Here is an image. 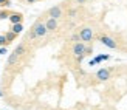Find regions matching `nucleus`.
I'll use <instances>...</instances> for the list:
<instances>
[{
	"label": "nucleus",
	"instance_id": "1",
	"mask_svg": "<svg viewBox=\"0 0 127 110\" xmlns=\"http://www.w3.org/2000/svg\"><path fill=\"white\" fill-rule=\"evenodd\" d=\"M70 2H71V0H65V2L61 3V5L51 6V8H50L47 12H43V17H51V19H58V20H59L62 16H65V14H64V8H65Z\"/></svg>",
	"mask_w": 127,
	"mask_h": 110
},
{
	"label": "nucleus",
	"instance_id": "2",
	"mask_svg": "<svg viewBox=\"0 0 127 110\" xmlns=\"http://www.w3.org/2000/svg\"><path fill=\"white\" fill-rule=\"evenodd\" d=\"M78 34L81 37V42H84V43H92L95 40V31L92 27H81L78 30Z\"/></svg>",
	"mask_w": 127,
	"mask_h": 110
},
{
	"label": "nucleus",
	"instance_id": "3",
	"mask_svg": "<svg viewBox=\"0 0 127 110\" xmlns=\"http://www.w3.org/2000/svg\"><path fill=\"white\" fill-rule=\"evenodd\" d=\"M31 28L34 30L37 39H42V37H45V36L48 34V30H47V25H45V19H43V17H39V19H37Z\"/></svg>",
	"mask_w": 127,
	"mask_h": 110
},
{
	"label": "nucleus",
	"instance_id": "4",
	"mask_svg": "<svg viewBox=\"0 0 127 110\" xmlns=\"http://www.w3.org/2000/svg\"><path fill=\"white\" fill-rule=\"evenodd\" d=\"M98 40L102 43V45H105L107 48H110V50H118V48H119V45L116 43V40H115L112 36L101 34V36H98Z\"/></svg>",
	"mask_w": 127,
	"mask_h": 110
},
{
	"label": "nucleus",
	"instance_id": "5",
	"mask_svg": "<svg viewBox=\"0 0 127 110\" xmlns=\"http://www.w3.org/2000/svg\"><path fill=\"white\" fill-rule=\"evenodd\" d=\"M110 77H112V68H101L96 72V74H95V79L98 82H105V81H109Z\"/></svg>",
	"mask_w": 127,
	"mask_h": 110
},
{
	"label": "nucleus",
	"instance_id": "6",
	"mask_svg": "<svg viewBox=\"0 0 127 110\" xmlns=\"http://www.w3.org/2000/svg\"><path fill=\"white\" fill-rule=\"evenodd\" d=\"M85 51H87V43H84V42H78V43H73L71 45V54L74 57L85 56Z\"/></svg>",
	"mask_w": 127,
	"mask_h": 110
},
{
	"label": "nucleus",
	"instance_id": "7",
	"mask_svg": "<svg viewBox=\"0 0 127 110\" xmlns=\"http://www.w3.org/2000/svg\"><path fill=\"white\" fill-rule=\"evenodd\" d=\"M43 19H45V25H47L48 33H54V31L59 30V20L58 19H51V17H43Z\"/></svg>",
	"mask_w": 127,
	"mask_h": 110
},
{
	"label": "nucleus",
	"instance_id": "8",
	"mask_svg": "<svg viewBox=\"0 0 127 110\" xmlns=\"http://www.w3.org/2000/svg\"><path fill=\"white\" fill-rule=\"evenodd\" d=\"M19 62H20V56H17L14 51H12V53L8 56V61H6V70H8V68H12L14 65H17Z\"/></svg>",
	"mask_w": 127,
	"mask_h": 110
},
{
	"label": "nucleus",
	"instance_id": "9",
	"mask_svg": "<svg viewBox=\"0 0 127 110\" xmlns=\"http://www.w3.org/2000/svg\"><path fill=\"white\" fill-rule=\"evenodd\" d=\"M9 22H11L12 25H16V23H22V22H23V16L20 14V12L11 11V14H9Z\"/></svg>",
	"mask_w": 127,
	"mask_h": 110
},
{
	"label": "nucleus",
	"instance_id": "10",
	"mask_svg": "<svg viewBox=\"0 0 127 110\" xmlns=\"http://www.w3.org/2000/svg\"><path fill=\"white\" fill-rule=\"evenodd\" d=\"M11 31H12V33H16V34H20L22 31H23V25H22V23L12 25V27H11Z\"/></svg>",
	"mask_w": 127,
	"mask_h": 110
},
{
	"label": "nucleus",
	"instance_id": "11",
	"mask_svg": "<svg viewBox=\"0 0 127 110\" xmlns=\"http://www.w3.org/2000/svg\"><path fill=\"white\" fill-rule=\"evenodd\" d=\"M5 36H6V40H8V43H12V40H16V37H17V34L12 33L11 30L8 31V33H5Z\"/></svg>",
	"mask_w": 127,
	"mask_h": 110
},
{
	"label": "nucleus",
	"instance_id": "12",
	"mask_svg": "<svg viewBox=\"0 0 127 110\" xmlns=\"http://www.w3.org/2000/svg\"><path fill=\"white\" fill-rule=\"evenodd\" d=\"M67 16H68L70 19H74L76 16H78V8H68V11H67Z\"/></svg>",
	"mask_w": 127,
	"mask_h": 110
},
{
	"label": "nucleus",
	"instance_id": "13",
	"mask_svg": "<svg viewBox=\"0 0 127 110\" xmlns=\"http://www.w3.org/2000/svg\"><path fill=\"white\" fill-rule=\"evenodd\" d=\"M71 43H78V42H81V37H79V34L78 33H73L71 36H70V39H68Z\"/></svg>",
	"mask_w": 127,
	"mask_h": 110
},
{
	"label": "nucleus",
	"instance_id": "14",
	"mask_svg": "<svg viewBox=\"0 0 127 110\" xmlns=\"http://www.w3.org/2000/svg\"><path fill=\"white\" fill-rule=\"evenodd\" d=\"M0 45H2V47H6V45H9L8 40H6V36H5V34H0Z\"/></svg>",
	"mask_w": 127,
	"mask_h": 110
},
{
	"label": "nucleus",
	"instance_id": "15",
	"mask_svg": "<svg viewBox=\"0 0 127 110\" xmlns=\"http://www.w3.org/2000/svg\"><path fill=\"white\" fill-rule=\"evenodd\" d=\"M9 14H11V11H0V19H9Z\"/></svg>",
	"mask_w": 127,
	"mask_h": 110
},
{
	"label": "nucleus",
	"instance_id": "16",
	"mask_svg": "<svg viewBox=\"0 0 127 110\" xmlns=\"http://www.w3.org/2000/svg\"><path fill=\"white\" fill-rule=\"evenodd\" d=\"M71 2H74V3L78 5V6H84V5L88 2V0H71Z\"/></svg>",
	"mask_w": 127,
	"mask_h": 110
},
{
	"label": "nucleus",
	"instance_id": "17",
	"mask_svg": "<svg viewBox=\"0 0 127 110\" xmlns=\"http://www.w3.org/2000/svg\"><path fill=\"white\" fill-rule=\"evenodd\" d=\"M11 0H0V6H9Z\"/></svg>",
	"mask_w": 127,
	"mask_h": 110
},
{
	"label": "nucleus",
	"instance_id": "18",
	"mask_svg": "<svg viewBox=\"0 0 127 110\" xmlns=\"http://www.w3.org/2000/svg\"><path fill=\"white\" fill-rule=\"evenodd\" d=\"M27 5H31V3H36V2H39V0H23Z\"/></svg>",
	"mask_w": 127,
	"mask_h": 110
},
{
	"label": "nucleus",
	"instance_id": "19",
	"mask_svg": "<svg viewBox=\"0 0 127 110\" xmlns=\"http://www.w3.org/2000/svg\"><path fill=\"white\" fill-rule=\"evenodd\" d=\"M6 53V47H2L0 48V54H5Z\"/></svg>",
	"mask_w": 127,
	"mask_h": 110
},
{
	"label": "nucleus",
	"instance_id": "20",
	"mask_svg": "<svg viewBox=\"0 0 127 110\" xmlns=\"http://www.w3.org/2000/svg\"><path fill=\"white\" fill-rule=\"evenodd\" d=\"M0 96H3V93H2V92H0Z\"/></svg>",
	"mask_w": 127,
	"mask_h": 110
},
{
	"label": "nucleus",
	"instance_id": "21",
	"mask_svg": "<svg viewBox=\"0 0 127 110\" xmlns=\"http://www.w3.org/2000/svg\"><path fill=\"white\" fill-rule=\"evenodd\" d=\"M84 110H90V109H84Z\"/></svg>",
	"mask_w": 127,
	"mask_h": 110
},
{
	"label": "nucleus",
	"instance_id": "22",
	"mask_svg": "<svg viewBox=\"0 0 127 110\" xmlns=\"http://www.w3.org/2000/svg\"><path fill=\"white\" fill-rule=\"evenodd\" d=\"M88 2H90V0H88Z\"/></svg>",
	"mask_w": 127,
	"mask_h": 110
}]
</instances>
